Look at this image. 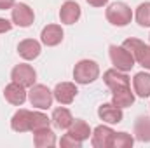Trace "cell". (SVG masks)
Returning <instances> with one entry per match:
<instances>
[{"mask_svg":"<svg viewBox=\"0 0 150 148\" xmlns=\"http://www.w3.org/2000/svg\"><path fill=\"white\" fill-rule=\"evenodd\" d=\"M51 120L54 122V125L58 129H68L72 125V122H74V117H72V113H70L68 108L59 106V108H56L52 111V118Z\"/></svg>","mask_w":150,"mask_h":148,"instance_id":"cell-20","label":"cell"},{"mask_svg":"<svg viewBox=\"0 0 150 148\" xmlns=\"http://www.w3.org/2000/svg\"><path fill=\"white\" fill-rule=\"evenodd\" d=\"M11 78H12V82H18L25 87H32L37 82V72L33 70V66H30L26 63H19L12 68Z\"/></svg>","mask_w":150,"mask_h":148,"instance_id":"cell-6","label":"cell"},{"mask_svg":"<svg viewBox=\"0 0 150 148\" xmlns=\"http://www.w3.org/2000/svg\"><path fill=\"white\" fill-rule=\"evenodd\" d=\"M33 145L37 148H52L56 145V134L49 127L35 131L33 132Z\"/></svg>","mask_w":150,"mask_h":148,"instance_id":"cell-18","label":"cell"},{"mask_svg":"<svg viewBox=\"0 0 150 148\" xmlns=\"http://www.w3.org/2000/svg\"><path fill=\"white\" fill-rule=\"evenodd\" d=\"M112 103L119 108H127L134 103V92L129 85H120L112 89Z\"/></svg>","mask_w":150,"mask_h":148,"instance_id":"cell-13","label":"cell"},{"mask_svg":"<svg viewBox=\"0 0 150 148\" xmlns=\"http://www.w3.org/2000/svg\"><path fill=\"white\" fill-rule=\"evenodd\" d=\"M40 52H42V45H40L38 40H33V38H25L18 45V54L26 61L37 59L40 56Z\"/></svg>","mask_w":150,"mask_h":148,"instance_id":"cell-12","label":"cell"},{"mask_svg":"<svg viewBox=\"0 0 150 148\" xmlns=\"http://www.w3.org/2000/svg\"><path fill=\"white\" fill-rule=\"evenodd\" d=\"M51 125V118L42 113V111H33V118H32V132L40 131V129H45Z\"/></svg>","mask_w":150,"mask_h":148,"instance_id":"cell-25","label":"cell"},{"mask_svg":"<svg viewBox=\"0 0 150 148\" xmlns=\"http://www.w3.org/2000/svg\"><path fill=\"white\" fill-rule=\"evenodd\" d=\"M4 98H5L7 103H11V105H14V106H21V105L26 101L28 92H26V87H25V85H21V84H18V82H11V84H7L5 89H4Z\"/></svg>","mask_w":150,"mask_h":148,"instance_id":"cell-7","label":"cell"},{"mask_svg":"<svg viewBox=\"0 0 150 148\" xmlns=\"http://www.w3.org/2000/svg\"><path fill=\"white\" fill-rule=\"evenodd\" d=\"M77 85L74 82H59L54 91H52V96L54 99L59 103V105H70L74 103V99L77 98Z\"/></svg>","mask_w":150,"mask_h":148,"instance_id":"cell-8","label":"cell"},{"mask_svg":"<svg viewBox=\"0 0 150 148\" xmlns=\"http://www.w3.org/2000/svg\"><path fill=\"white\" fill-rule=\"evenodd\" d=\"M11 19H12V25L16 26H21V28H28L33 25L35 21V14H33V9L26 4H14L12 9H11Z\"/></svg>","mask_w":150,"mask_h":148,"instance_id":"cell-5","label":"cell"},{"mask_svg":"<svg viewBox=\"0 0 150 148\" xmlns=\"http://www.w3.org/2000/svg\"><path fill=\"white\" fill-rule=\"evenodd\" d=\"M113 131L108 125H98L93 132H91V143L94 148H112V140H113Z\"/></svg>","mask_w":150,"mask_h":148,"instance_id":"cell-9","label":"cell"},{"mask_svg":"<svg viewBox=\"0 0 150 148\" xmlns=\"http://www.w3.org/2000/svg\"><path fill=\"white\" fill-rule=\"evenodd\" d=\"M100 77V66L93 59H80L74 68V78L77 84L87 85Z\"/></svg>","mask_w":150,"mask_h":148,"instance_id":"cell-1","label":"cell"},{"mask_svg":"<svg viewBox=\"0 0 150 148\" xmlns=\"http://www.w3.org/2000/svg\"><path fill=\"white\" fill-rule=\"evenodd\" d=\"M103 80L105 84L110 87V89H115V87H120V85H129V77L126 75V72H120L117 68H110L103 73Z\"/></svg>","mask_w":150,"mask_h":148,"instance_id":"cell-17","label":"cell"},{"mask_svg":"<svg viewBox=\"0 0 150 148\" xmlns=\"http://www.w3.org/2000/svg\"><path fill=\"white\" fill-rule=\"evenodd\" d=\"M122 45H124L131 54H133V58H134V61H136V59L140 58V54H142L143 47H145V42H142L140 38H126Z\"/></svg>","mask_w":150,"mask_h":148,"instance_id":"cell-24","label":"cell"},{"mask_svg":"<svg viewBox=\"0 0 150 148\" xmlns=\"http://www.w3.org/2000/svg\"><path fill=\"white\" fill-rule=\"evenodd\" d=\"M32 118H33V111L26 110V108H19L11 118L12 131H16V132L32 131Z\"/></svg>","mask_w":150,"mask_h":148,"instance_id":"cell-10","label":"cell"},{"mask_svg":"<svg viewBox=\"0 0 150 148\" xmlns=\"http://www.w3.org/2000/svg\"><path fill=\"white\" fill-rule=\"evenodd\" d=\"M134 143V138L127 132H115L112 140V148H131Z\"/></svg>","mask_w":150,"mask_h":148,"instance_id":"cell-23","label":"cell"},{"mask_svg":"<svg viewBox=\"0 0 150 148\" xmlns=\"http://www.w3.org/2000/svg\"><path fill=\"white\" fill-rule=\"evenodd\" d=\"M59 145H61L63 148H80V147H82V141L75 140V138L72 136V134H70V132H67V134L61 138Z\"/></svg>","mask_w":150,"mask_h":148,"instance_id":"cell-26","label":"cell"},{"mask_svg":"<svg viewBox=\"0 0 150 148\" xmlns=\"http://www.w3.org/2000/svg\"><path fill=\"white\" fill-rule=\"evenodd\" d=\"M63 37H65V33L59 25H47V26H44V30L40 33V42L47 47H56L63 42Z\"/></svg>","mask_w":150,"mask_h":148,"instance_id":"cell-11","label":"cell"},{"mask_svg":"<svg viewBox=\"0 0 150 148\" xmlns=\"http://www.w3.org/2000/svg\"><path fill=\"white\" fill-rule=\"evenodd\" d=\"M68 132L74 136L75 140H79V141H86V140H89V136H91V127H89V124L86 122V120H80V118H77L72 122V125L68 127Z\"/></svg>","mask_w":150,"mask_h":148,"instance_id":"cell-19","label":"cell"},{"mask_svg":"<svg viewBox=\"0 0 150 148\" xmlns=\"http://www.w3.org/2000/svg\"><path fill=\"white\" fill-rule=\"evenodd\" d=\"M105 16H107V21L113 26H126L133 19V11L124 2H113L107 7Z\"/></svg>","mask_w":150,"mask_h":148,"instance_id":"cell-2","label":"cell"},{"mask_svg":"<svg viewBox=\"0 0 150 148\" xmlns=\"http://www.w3.org/2000/svg\"><path fill=\"white\" fill-rule=\"evenodd\" d=\"M136 63H140L143 68L150 70V45H145V47H143V51H142L140 58L136 59Z\"/></svg>","mask_w":150,"mask_h":148,"instance_id":"cell-27","label":"cell"},{"mask_svg":"<svg viewBox=\"0 0 150 148\" xmlns=\"http://www.w3.org/2000/svg\"><path fill=\"white\" fill-rule=\"evenodd\" d=\"M89 5H93V7H103V5H107L108 4V0H86Z\"/></svg>","mask_w":150,"mask_h":148,"instance_id":"cell-30","label":"cell"},{"mask_svg":"<svg viewBox=\"0 0 150 148\" xmlns=\"http://www.w3.org/2000/svg\"><path fill=\"white\" fill-rule=\"evenodd\" d=\"M110 59H112L113 68L120 70V72H129L134 66V58L133 54L124 47V45H110Z\"/></svg>","mask_w":150,"mask_h":148,"instance_id":"cell-4","label":"cell"},{"mask_svg":"<svg viewBox=\"0 0 150 148\" xmlns=\"http://www.w3.org/2000/svg\"><path fill=\"white\" fill-rule=\"evenodd\" d=\"M149 38H150V37H149Z\"/></svg>","mask_w":150,"mask_h":148,"instance_id":"cell-31","label":"cell"},{"mask_svg":"<svg viewBox=\"0 0 150 148\" xmlns=\"http://www.w3.org/2000/svg\"><path fill=\"white\" fill-rule=\"evenodd\" d=\"M134 134L136 140L149 143L150 141V117H138L134 122Z\"/></svg>","mask_w":150,"mask_h":148,"instance_id":"cell-21","label":"cell"},{"mask_svg":"<svg viewBox=\"0 0 150 148\" xmlns=\"http://www.w3.org/2000/svg\"><path fill=\"white\" fill-rule=\"evenodd\" d=\"M98 117L107 124H119V122H122L124 113H122V108L115 106L113 103H103L98 108Z\"/></svg>","mask_w":150,"mask_h":148,"instance_id":"cell-15","label":"cell"},{"mask_svg":"<svg viewBox=\"0 0 150 148\" xmlns=\"http://www.w3.org/2000/svg\"><path fill=\"white\" fill-rule=\"evenodd\" d=\"M133 91L138 98H149L150 96V73L140 72L133 78Z\"/></svg>","mask_w":150,"mask_h":148,"instance_id":"cell-16","label":"cell"},{"mask_svg":"<svg viewBox=\"0 0 150 148\" xmlns=\"http://www.w3.org/2000/svg\"><path fill=\"white\" fill-rule=\"evenodd\" d=\"M134 18H136V23L143 28H150V2H143L136 7V12H134Z\"/></svg>","mask_w":150,"mask_h":148,"instance_id":"cell-22","label":"cell"},{"mask_svg":"<svg viewBox=\"0 0 150 148\" xmlns=\"http://www.w3.org/2000/svg\"><path fill=\"white\" fill-rule=\"evenodd\" d=\"M12 30V23L5 18H0V33H7Z\"/></svg>","mask_w":150,"mask_h":148,"instance_id":"cell-28","label":"cell"},{"mask_svg":"<svg viewBox=\"0 0 150 148\" xmlns=\"http://www.w3.org/2000/svg\"><path fill=\"white\" fill-rule=\"evenodd\" d=\"M16 4V0H0V11H7L12 9V5Z\"/></svg>","mask_w":150,"mask_h":148,"instance_id":"cell-29","label":"cell"},{"mask_svg":"<svg viewBox=\"0 0 150 148\" xmlns=\"http://www.w3.org/2000/svg\"><path fill=\"white\" fill-rule=\"evenodd\" d=\"M80 14H82L80 5L77 2H74V0H67L61 5V9H59V19L65 25H74V23H77L80 19Z\"/></svg>","mask_w":150,"mask_h":148,"instance_id":"cell-14","label":"cell"},{"mask_svg":"<svg viewBox=\"0 0 150 148\" xmlns=\"http://www.w3.org/2000/svg\"><path fill=\"white\" fill-rule=\"evenodd\" d=\"M52 91L44 84H33L28 91V101L38 110H49L52 106Z\"/></svg>","mask_w":150,"mask_h":148,"instance_id":"cell-3","label":"cell"}]
</instances>
